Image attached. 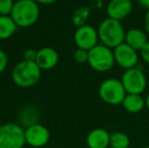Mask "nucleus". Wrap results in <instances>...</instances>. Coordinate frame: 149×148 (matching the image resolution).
Segmentation results:
<instances>
[{
  "label": "nucleus",
  "instance_id": "obj_1",
  "mask_svg": "<svg viewBox=\"0 0 149 148\" xmlns=\"http://www.w3.org/2000/svg\"><path fill=\"white\" fill-rule=\"evenodd\" d=\"M10 16L17 26L30 28L39 19V3L33 0H19L14 2Z\"/></svg>",
  "mask_w": 149,
  "mask_h": 148
},
{
  "label": "nucleus",
  "instance_id": "obj_2",
  "mask_svg": "<svg viewBox=\"0 0 149 148\" xmlns=\"http://www.w3.org/2000/svg\"><path fill=\"white\" fill-rule=\"evenodd\" d=\"M97 34L102 45L110 49H115L123 44L126 36V32L121 22L109 17L100 24Z\"/></svg>",
  "mask_w": 149,
  "mask_h": 148
},
{
  "label": "nucleus",
  "instance_id": "obj_3",
  "mask_svg": "<svg viewBox=\"0 0 149 148\" xmlns=\"http://www.w3.org/2000/svg\"><path fill=\"white\" fill-rule=\"evenodd\" d=\"M42 70L36 62H18L12 70V81L20 87H31L35 85L41 78Z\"/></svg>",
  "mask_w": 149,
  "mask_h": 148
},
{
  "label": "nucleus",
  "instance_id": "obj_4",
  "mask_svg": "<svg viewBox=\"0 0 149 148\" xmlns=\"http://www.w3.org/2000/svg\"><path fill=\"white\" fill-rule=\"evenodd\" d=\"M87 63L98 72L109 71L115 64L114 51L104 45H97L88 51Z\"/></svg>",
  "mask_w": 149,
  "mask_h": 148
},
{
  "label": "nucleus",
  "instance_id": "obj_5",
  "mask_svg": "<svg viewBox=\"0 0 149 148\" xmlns=\"http://www.w3.org/2000/svg\"><path fill=\"white\" fill-rule=\"evenodd\" d=\"M26 143L24 130L19 125L6 123L0 126V148H22Z\"/></svg>",
  "mask_w": 149,
  "mask_h": 148
},
{
  "label": "nucleus",
  "instance_id": "obj_6",
  "mask_svg": "<svg viewBox=\"0 0 149 148\" xmlns=\"http://www.w3.org/2000/svg\"><path fill=\"white\" fill-rule=\"evenodd\" d=\"M98 93L100 99L109 105H122L127 95L122 81L115 78H109L102 81L98 88Z\"/></svg>",
  "mask_w": 149,
  "mask_h": 148
},
{
  "label": "nucleus",
  "instance_id": "obj_7",
  "mask_svg": "<svg viewBox=\"0 0 149 148\" xmlns=\"http://www.w3.org/2000/svg\"><path fill=\"white\" fill-rule=\"evenodd\" d=\"M121 81L127 94H141L147 84L145 75L138 68L126 70Z\"/></svg>",
  "mask_w": 149,
  "mask_h": 148
},
{
  "label": "nucleus",
  "instance_id": "obj_8",
  "mask_svg": "<svg viewBox=\"0 0 149 148\" xmlns=\"http://www.w3.org/2000/svg\"><path fill=\"white\" fill-rule=\"evenodd\" d=\"M26 142L31 147L40 148L48 144L50 140V132L47 127L42 124H31L24 130Z\"/></svg>",
  "mask_w": 149,
  "mask_h": 148
},
{
  "label": "nucleus",
  "instance_id": "obj_9",
  "mask_svg": "<svg viewBox=\"0 0 149 148\" xmlns=\"http://www.w3.org/2000/svg\"><path fill=\"white\" fill-rule=\"evenodd\" d=\"M98 40L100 39H98L97 31L88 24L77 28V30L75 31L74 41L78 49L89 51L97 46Z\"/></svg>",
  "mask_w": 149,
  "mask_h": 148
},
{
  "label": "nucleus",
  "instance_id": "obj_10",
  "mask_svg": "<svg viewBox=\"0 0 149 148\" xmlns=\"http://www.w3.org/2000/svg\"><path fill=\"white\" fill-rule=\"evenodd\" d=\"M115 62L126 70L136 68L138 63V54L137 51L132 49L126 43L121 44L114 49Z\"/></svg>",
  "mask_w": 149,
  "mask_h": 148
},
{
  "label": "nucleus",
  "instance_id": "obj_11",
  "mask_svg": "<svg viewBox=\"0 0 149 148\" xmlns=\"http://www.w3.org/2000/svg\"><path fill=\"white\" fill-rule=\"evenodd\" d=\"M35 62L41 68V70L53 69L59 62V55L53 48L44 47L38 51Z\"/></svg>",
  "mask_w": 149,
  "mask_h": 148
},
{
  "label": "nucleus",
  "instance_id": "obj_12",
  "mask_svg": "<svg viewBox=\"0 0 149 148\" xmlns=\"http://www.w3.org/2000/svg\"><path fill=\"white\" fill-rule=\"evenodd\" d=\"M132 11V3L129 0H113L108 4L107 14L109 18L121 22Z\"/></svg>",
  "mask_w": 149,
  "mask_h": 148
},
{
  "label": "nucleus",
  "instance_id": "obj_13",
  "mask_svg": "<svg viewBox=\"0 0 149 148\" xmlns=\"http://www.w3.org/2000/svg\"><path fill=\"white\" fill-rule=\"evenodd\" d=\"M111 134L102 128L93 129L87 135L86 144L88 148H108L110 147Z\"/></svg>",
  "mask_w": 149,
  "mask_h": 148
},
{
  "label": "nucleus",
  "instance_id": "obj_14",
  "mask_svg": "<svg viewBox=\"0 0 149 148\" xmlns=\"http://www.w3.org/2000/svg\"><path fill=\"white\" fill-rule=\"evenodd\" d=\"M148 42L146 34L139 28H132L126 33L125 43L135 51H141Z\"/></svg>",
  "mask_w": 149,
  "mask_h": 148
},
{
  "label": "nucleus",
  "instance_id": "obj_15",
  "mask_svg": "<svg viewBox=\"0 0 149 148\" xmlns=\"http://www.w3.org/2000/svg\"><path fill=\"white\" fill-rule=\"evenodd\" d=\"M122 106L127 112L136 114L144 109L146 103L141 94H127L122 103Z\"/></svg>",
  "mask_w": 149,
  "mask_h": 148
},
{
  "label": "nucleus",
  "instance_id": "obj_16",
  "mask_svg": "<svg viewBox=\"0 0 149 148\" xmlns=\"http://www.w3.org/2000/svg\"><path fill=\"white\" fill-rule=\"evenodd\" d=\"M17 26L11 16H0V40H7L13 36Z\"/></svg>",
  "mask_w": 149,
  "mask_h": 148
},
{
  "label": "nucleus",
  "instance_id": "obj_17",
  "mask_svg": "<svg viewBox=\"0 0 149 148\" xmlns=\"http://www.w3.org/2000/svg\"><path fill=\"white\" fill-rule=\"evenodd\" d=\"M90 9L88 6H79L74 10L72 14V22L75 26L80 28L86 24V22L89 17Z\"/></svg>",
  "mask_w": 149,
  "mask_h": 148
},
{
  "label": "nucleus",
  "instance_id": "obj_18",
  "mask_svg": "<svg viewBox=\"0 0 149 148\" xmlns=\"http://www.w3.org/2000/svg\"><path fill=\"white\" fill-rule=\"evenodd\" d=\"M130 146V139L126 134L121 132L113 133L110 138V147L112 148H128Z\"/></svg>",
  "mask_w": 149,
  "mask_h": 148
},
{
  "label": "nucleus",
  "instance_id": "obj_19",
  "mask_svg": "<svg viewBox=\"0 0 149 148\" xmlns=\"http://www.w3.org/2000/svg\"><path fill=\"white\" fill-rule=\"evenodd\" d=\"M13 5L12 0H0V16H10Z\"/></svg>",
  "mask_w": 149,
  "mask_h": 148
},
{
  "label": "nucleus",
  "instance_id": "obj_20",
  "mask_svg": "<svg viewBox=\"0 0 149 148\" xmlns=\"http://www.w3.org/2000/svg\"><path fill=\"white\" fill-rule=\"evenodd\" d=\"M74 60L77 63H85L88 61V51L82 49H77L74 52Z\"/></svg>",
  "mask_w": 149,
  "mask_h": 148
},
{
  "label": "nucleus",
  "instance_id": "obj_21",
  "mask_svg": "<svg viewBox=\"0 0 149 148\" xmlns=\"http://www.w3.org/2000/svg\"><path fill=\"white\" fill-rule=\"evenodd\" d=\"M37 53L38 51L33 49H28L24 51V61H29V62H35L36 58H37Z\"/></svg>",
  "mask_w": 149,
  "mask_h": 148
},
{
  "label": "nucleus",
  "instance_id": "obj_22",
  "mask_svg": "<svg viewBox=\"0 0 149 148\" xmlns=\"http://www.w3.org/2000/svg\"><path fill=\"white\" fill-rule=\"evenodd\" d=\"M8 63V58L7 55L4 51L0 50V75L3 73V71L6 69V66Z\"/></svg>",
  "mask_w": 149,
  "mask_h": 148
},
{
  "label": "nucleus",
  "instance_id": "obj_23",
  "mask_svg": "<svg viewBox=\"0 0 149 148\" xmlns=\"http://www.w3.org/2000/svg\"><path fill=\"white\" fill-rule=\"evenodd\" d=\"M140 55H141V58L146 62V63L149 64V42L145 45V47L140 51Z\"/></svg>",
  "mask_w": 149,
  "mask_h": 148
},
{
  "label": "nucleus",
  "instance_id": "obj_24",
  "mask_svg": "<svg viewBox=\"0 0 149 148\" xmlns=\"http://www.w3.org/2000/svg\"><path fill=\"white\" fill-rule=\"evenodd\" d=\"M144 24H145L146 32H147L149 35V9L147 10V13H146V15H145V22H144Z\"/></svg>",
  "mask_w": 149,
  "mask_h": 148
},
{
  "label": "nucleus",
  "instance_id": "obj_25",
  "mask_svg": "<svg viewBox=\"0 0 149 148\" xmlns=\"http://www.w3.org/2000/svg\"><path fill=\"white\" fill-rule=\"evenodd\" d=\"M139 4H141L143 7L147 8V10L149 9V0H141L139 1Z\"/></svg>",
  "mask_w": 149,
  "mask_h": 148
},
{
  "label": "nucleus",
  "instance_id": "obj_26",
  "mask_svg": "<svg viewBox=\"0 0 149 148\" xmlns=\"http://www.w3.org/2000/svg\"><path fill=\"white\" fill-rule=\"evenodd\" d=\"M39 4H52V3H54V1H39L38 2Z\"/></svg>",
  "mask_w": 149,
  "mask_h": 148
},
{
  "label": "nucleus",
  "instance_id": "obj_27",
  "mask_svg": "<svg viewBox=\"0 0 149 148\" xmlns=\"http://www.w3.org/2000/svg\"><path fill=\"white\" fill-rule=\"evenodd\" d=\"M145 103H146V107H147V109L149 110V94H148V97H146V101H145Z\"/></svg>",
  "mask_w": 149,
  "mask_h": 148
},
{
  "label": "nucleus",
  "instance_id": "obj_28",
  "mask_svg": "<svg viewBox=\"0 0 149 148\" xmlns=\"http://www.w3.org/2000/svg\"><path fill=\"white\" fill-rule=\"evenodd\" d=\"M144 148H149V146H146V147H144Z\"/></svg>",
  "mask_w": 149,
  "mask_h": 148
},
{
  "label": "nucleus",
  "instance_id": "obj_29",
  "mask_svg": "<svg viewBox=\"0 0 149 148\" xmlns=\"http://www.w3.org/2000/svg\"><path fill=\"white\" fill-rule=\"evenodd\" d=\"M108 148H112V147H108Z\"/></svg>",
  "mask_w": 149,
  "mask_h": 148
}]
</instances>
